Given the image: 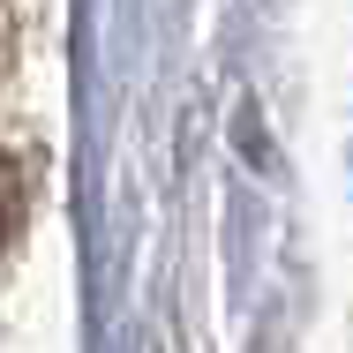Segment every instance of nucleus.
<instances>
[{"label":"nucleus","instance_id":"1","mask_svg":"<svg viewBox=\"0 0 353 353\" xmlns=\"http://www.w3.org/2000/svg\"><path fill=\"white\" fill-rule=\"evenodd\" d=\"M8 225H15V173H8V158H0V241H8Z\"/></svg>","mask_w":353,"mask_h":353}]
</instances>
